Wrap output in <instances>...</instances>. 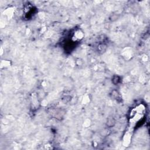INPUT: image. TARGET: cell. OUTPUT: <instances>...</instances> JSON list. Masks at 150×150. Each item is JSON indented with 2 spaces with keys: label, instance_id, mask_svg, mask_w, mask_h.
I'll list each match as a JSON object with an SVG mask.
<instances>
[{
  "label": "cell",
  "instance_id": "1",
  "mask_svg": "<svg viewBox=\"0 0 150 150\" xmlns=\"http://www.w3.org/2000/svg\"><path fill=\"white\" fill-rule=\"evenodd\" d=\"M83 32L80 29L76 30L72 35V40L74 42H78L83 38Z\"/></svg>",
  "mask_w": 150,
  "mask_h": 150
}]
</instances>
